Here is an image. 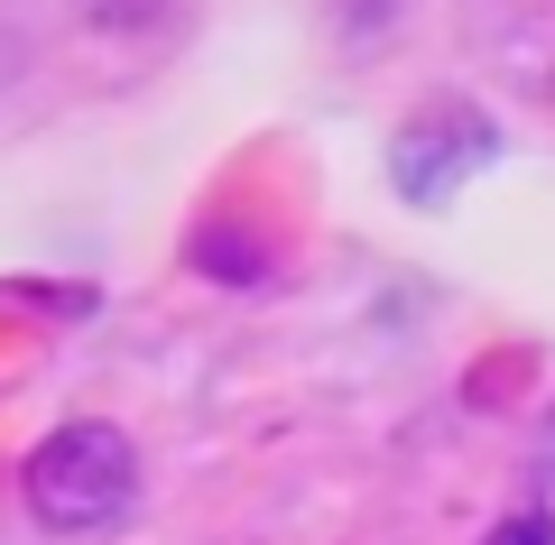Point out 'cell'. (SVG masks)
I'll list each match as a JSON object with an SVG mask.
<instances>
[{"instance_id": "6da1fadb", "label": "cell", "mask_w": 555, "mask_h": 545, "mask_svg": "<svg viewBox=\"0 0 555 545\" xmlns=\"http://www.w3.org/2000/svg\"><path fill=\"white\" fill-rule=\"evenodd\" d=\"M20 490H28V508H38V527H56V536H102V527H120L130 499H139V453H130L120 426L75 416V426H56L28 453Z\"/></svg>"}, {"instance_id": "7a4b0ae2", "label": "cell", "mask_w": 555, "mask_h": 545, "mask_svg": "<svg viewBox=\"0 0 555 545\" xmlns=\"http://www.w3.org/2000/svg\"><path fill=\"white\" fill-rule=\"evenodd\" d=\"M491 157H500V130H491V120H481L473 102H436V112L408 120L389 176H398V195H408V204H436V195H454L473 167H491Z\"/></svg>"}, {"instance_id": "3957f363", "label": "cell", "mask_w": 555, "mask_h": 545, "mask_svg": "<svg viewBox=\"0 0 555 545\" xmlns=\"http://www.w3.org/2000/svg\"><path fill=\"white\" fill-rule=\"evenodd\" d=\"M195 269H204V277H222V287H269V250H259L250 232H232V222L195 232Z\"/></svg>"}, {"instance_id": "277c9868", "label": "cell", "mask_w": 555, "mask_h": 545, "mask_svg": "<svg viewBox=\"0 0 555 545\" xmlns=\"http://www.w3.org/2000/svg\"><path fill=\"white\" fill-rule=\"evenodd\" d=\"M177 0H83V20L93 28H112V38H139V28H158Z\"/></svg>"}, {"instance_id": "5b68a950", "label": "cell", "mask_w": 555, "mask_h": 545, "mask_svg": "<svg viewBox=\"0 0 555 545\" xmlns=\"http://www.w3.org/2000/svg\"><path fill=\"white\" fill-rule=\"evenodd\" d=\"M491 545H555V518L546 508H509V518L491 527Z\"/></svg>"}]
</instances>
